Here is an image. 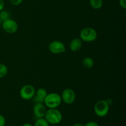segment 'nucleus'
Masks as SVG:
<instances>
[{
    "label": "nucleus",
    "mask_w": 126,
    "mask_h": 126,
    "mask_svg": "<svg viewBox=\"0 0 126 126\" xmlns=\"http://www.w3.org/2000/svg\"><path fill=\"white\" fill-rule=\"evenodd\" d=\"M49 124H58L62 120V114L57 108H49L46 110L44 117Z\"/></svg>",
    "instance_id": "f257e3e1"
},
{
    "label": "nucleus",
    "mask_w": 126,
    "mask_h": 126,
    "mask_svg": "<svg viewBox=\"0 0 126 126\" xmlns=\"http://www.w3.org/2000/svg\"><path fill=\"white\" fill-rule=\"evenodd\" d=\"M62 102L61 96L55 92H52L47 94L44 103L48 108H57Z\"/></svg>",
    "instance_id": "f03ea898"
},
{
    "label": "nucleus",
    "mask_w": 126,
    "mask_h": 126,
    "mask_svg": "<svg viewBox=\"0 0 126 126\" xmlns=\"http://www.w3.org/2000/svg\"><path fill=\"white\" fill-rule=\"evenodd\" d=\"M79 38L82 41L91 43L97 39V32L92 27H85L80 32Z\"/></svg>",
    "instance_id": "7ed1b4c3"
},
{
    "label": "nucleus",
    "mask_w": 126,
    "mask_h": 126,
    "mask_svg": "<svg viewBox=\"0 0 126 126\" xmlns=\"http://www.w3.org/2000/svg\"><path fill=\"white\" fill-rule=\"evenodd\" d=\"M94 112L98 117H105L108 114L110 110V105L106 100H100L97 101L94 105Z\"/></svg>",
    "instance_id": "20e7f679"
},
{
    "label": "nucleus",
    "mask_w": 126,
    "mask_h": 126,
    "mask_svg": "<svg viewBox=\"0 0 126 126\" xmlns=\"http://www.w3.org/2000/svg\"><path fill=\"white\" fill-rule=\"evenodd\" d=\"M35 89L31 84H26L20 90V96L25 100H29L33 98L35 94Z\"/></svg>",
    "instance_id": "39448f33"
},
{
    "label": "nucleus",
    "mask_w": 126,
    "mask_h": 126,
    "mask_svg": "<svg viewBox=\"0 0 126 126\" xmlns=\"http://www.w3.org/2000/svg\"><path fill=\"white\" fill-rule=\"evenodd\" d=\"M62 101L66 105H71L75 102L76 98V92L72 89L67 88L63 90L61 95Z\"/></svg>",
    "instance_id": "423d86ee"
},
{
    "label": "nucleus",
    "mask_w": 126,
    "mask_h": 126,
    "mask_svg": "<svg viewBox=\"0 0 126 126\" xmlns=\"http://www.w3.org/2000/svg\"><path fill=\"white\" fill-rule=\"evenodd\" d=\"M49 51L54 54H63L66 51V47L63 42L55 40L50 42L49 44Z\"/></svg>",
    "instance_id": "0eeeda50"
},
{
    "label": "nucleus",
    "mask_w": 126,
    "mask_h": 126,
    "mask_svg": "<svg viewBox=\"0 0 126 126\" xmlns=\"http://www.w3.org/2000/svg\"><path fill=\"white\" fill-rule=\"evenodd\" d=\"M2 27L3 30L9 34H13L18 30V23L14 20L9 18L2 22Z\"/></svg>",
    "instance_id": "6e6552de"
},
{
    "label": "nucleus",
    "mask_w": 126,
    "mask_h": 126,
    "mask_svg": "<svg viewBox=\"0 0 126 126\" xmlns=\"http://www.w3.org/2000/svg\"><path fill=\"white\" fill-rule=\"evenodd\" d=\"M46 107L41 103H34L33 111L37 118H44L46 112Z\"/></svg>",
    "instance_id": "1a4fd4ad"
},
{
    "label": "nucleus",
    "mask_w": 126,
    "mask_h": 126,
    "mask_svg": "<svg viewBox=\"0 0 126 126\" xmlns=\"http://www.w3.org/2000/svg\"><path fill=\"white\" fill-rule=\"evenodd\" d=\"M47 94V92L44 88H39L35 91V94L32 99L34 103H44V99Z\"/></svg>",
    "instance_id": "9d476101"
},
{
    "label": "nucleus",
    "mask_w": 126,
    "mask_h": 126,
    "mask_svg": "<svg viewBox=\"0 0 126 126\" xmlns=\"http://www.w3.org/2000/svg\"><path fill=\"white\" fill-rule=\"evenodd\" d=\"M82 40L79 38H74L73 39H72L69 45L70 49L73 52L79 51L82 48Z\"/></svg>",
    "instance_id": "9b49d317"
},
{
    "label": "nucleus",
    "mask_w": 126,
    "mask_h": 126,
    "mask_svg": "<svg viewBox=\"0 0 126 126\" xmlns=\"http://www.w3.org/2000/svg\"><path fill=\"white\" fill-rule=\"evenodd\" d=\"M82 65L86 69H91L94 66V62L90 57H85L82 61Z\"/></svg>",
    "instance_id": "f8f14e48"
},
{
    "label": "nucleus",
    "mask_w": 126,
    "mask_h": 126,
    "mask_svg": "<svg viewBox=\"0 0 126 126\" xmlns=\"http://www.w3.org/2000/svg\"><path fill=\"white\" fill-rule=\"evenodd\" d=\"M89 4L94 9H100L103 6V0H89Z\"/></svg>",
    "instance_id": "ddd939ff"
},
{
    "label": "nucleus",
    "mask_w": 126,
    "mask_h": 126,
    "mask_svg": "<svg viewBox=\"0 0 126 126\" xmlns=\"http://www.w3.org/2000/svg\"><path fill=\"white\" fill-rule=\"evenodd\" d=\"M33 126H49V124L44 118H37Z\"/></svg>",
    "instance_id": "4468645a"
},
{
    "label": "nucleus",
    "mask_w": 126,
    "mask_h": 126,
    "mask_svg": "<svg viewBox=\"0 0 126 126\" xmlns=\"http://www.w3.org/2000/svg\"><path fill=\"white\" fill-rule=\"evenodd\" d=\"M8 73V68L6 65L0 63V78L5 77Z\"/></svg>",
    "instance_id": "2eb2a0df"
},
{
    "label": "nucleus",
    "mask_w": 126,
    "mask_h": 126,
    "mask_svg": "<svg viewBox=\"0 0 126 126\" xmlns=\"http://www.w3.org/2000/svg\"><path fill=\"white\" fill-rule=\"evenodd\" d=\"M9 18H11V14H10L9 12H8L7 11H5V10H2L1 11H0V19H1V22H4Z\"/></svg>",
    "instance_id": "dca6fc26"
},
{
    "label": "nucleus",
    "mask_w": 126,
    "mask_h": 126,
    "mask_svg": "<svg viewBox=\"0 0 126 126\" xmlns=\"http://www.w3.org/2000/svg\"><path fill=\"white\" fill-rule=\"evenodd\" d=\"M23 0H10V2L13 6H18L21 4Z\"/></svg>",
    "instance_id": "f3484780"
},
{
    "label": "nucleus",
    "mask_w": 126,
    "mask_h": 126,
    "mask_svg": "<svg viewBox=\"0 0 126 126\" xmlns=\"http://www.w3.org/2000/svg\"><path fill=\"white\" fill-rule=\"evenodd\" d=\"M6 124V119L2 114H0V126H4Z\"/></svg>",
    "instance_id": "a211bd4d"
},
{
    "label": "nucleus",
    "mask_w": 126,
    "mask_h": 126,
    "mask_svg": "<svg viewBox=\"0 0 126 126\" xmlns=\"http://www.w3.org/2000/svg\"><path fill=\"white\" fill-rule=\"evenodd\" d=\"M119 6L124 9H126V0H119Z\"/></svg>",
    "instance_id": "6ab92c4d"
},
{
    "label": "nucleus",
    "mask_w": 126,
    "mask_h": 126,
    "mask_svg": "<svg viewBox=\"0 0 126 126\" xmlns=\"http://www.w3.org/2000/svg\"><path fill=\"white\" fill-rule=\"evenodd\" d=\"M84 126H100L98 123L94 121H90L86 123Z\"/></svg>",
    "instance_id": "aec40b11"
},
{
    "label": "nucleus",
    "mask_w": 126,
    "mask_h": 126,
    "mask_svg": "<svg viewBox=\"0 0 126 126\" xmlns=\"http://www.w3.org/2000/svg\"><path fill=\"white\" fill-rule=\"evenodd\" d=\"M4 0H0V11L3 10L4 7Z\"/></svg>",
    "instance_id": "412c9836"
},
{
    "label": "nucleus",
    "mask_w": 126,
    "mask_h": 126,
    "mask_svg": "<svg viewBox=\"0 0 126 126\" xmlns=\"http://www.w3.org/2000/svg\"><path fill=\"white\" fill-rule=\"evenodd\" d=\"M72 126H84V125L82 124H81V123H75V124H74Z\"/></svg>",
    "instance_id": "4be33fe9"
},
{
    "label": "nucleus",
    "mask_w": 126,
    "mask_h": 126,
    "mask_svg": "<svg viewBox=\"0 0 126 126\" xmlns=\"http://www.w3.org/2000/svg\"><path fill=\"white\" fill-rule=\"evenodd\" d=\"M22 126H33L32 125V124H30V123H25V124H23Z\"/></svg>",
    "instance_id": "5701e85b"
},
{
    "label": "nucleus",
    "mask_w": 126,
    "mask_h": 126,
    "mask_svg": "<svg viewBox=\"0 0 126 126\" xmlns=\"http://www.w3.org/2000/svg\"><path fill=\"white\" fill-rule=\"evenodd\" d=\"M1 23H2V22H1V19H0V26H1Z\"/></svg>",
    "instance_id": "b1692460"
}]
</instances>
